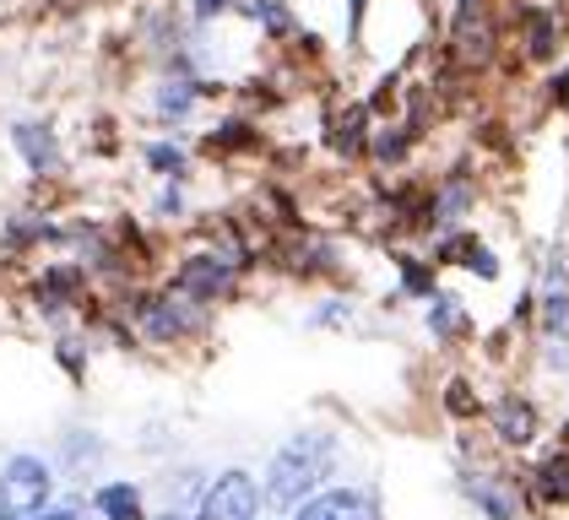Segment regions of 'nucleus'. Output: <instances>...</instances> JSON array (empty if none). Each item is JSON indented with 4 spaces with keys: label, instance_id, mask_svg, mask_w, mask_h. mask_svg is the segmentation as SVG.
<instances>
[{
    "label": "nucleus",
    "instance_id": "f257e3e1",
    "mask_svg": "<svg viewBox=\"0 0 569 520\" xmlns=\"http://www.w3.org/2000/svg\"><path fill=\"white\" fill-rule=\"evenodd\" d=\"M103 303H114V309L131 320L136 342L163 347V352L201 342V337H212V326H218V309H207V303H196L190 293L169 288L163 277H158V282H136V288H126V293H114V299H103Z\"/></svg>",
    "mask_w": 569,
    "mask_h": 520
},
{
    "label": "nucleus",
    "instance_id": "f03ea898",
    "mask_svg": "<svg viewBox=\"0 0 569 520\" xmlns=\"http://www.w3.org/2000/svg\"><path fill=\"white\" fill-rule=\"evenodd\" d=\"M337 433L331 429H299L288 433L277 450H271V461L261 467V504L266 510H299L305 499L315 493H326V482L337 472Z\"/></svg>",
    "mask_w": 569,
    "mask_h": 520
},
{
    "label": "nucleus",
    "instance_id": "7ed1b4c3",
    "mask_svg": "<svg viewBox=\"0 0 569 520\" xmlns=\"http://www.w3.org/2000/svg\"><path fill=\"white\" fill-rule=\"evenodd\" d=\"M60 499V467L44 450H11L0 456V510L11 520L39 516L44 504Z\"/></svg>",
    "mask_w": 569,
    "mask_h": 520
},
{
    "label": "nucleus",
    "instance_id": "20e7f679",
    "mask_svg": "<svg viewBox=\"0 0 569 520\" xmlns=\"http://www.w3.org/2000/svg\"><path fill=\"white\" fill-rule=\"evenodd\" d=\"M190 520H261V477L250 467H222L212 472V488Z\"/></svg>",
    "mask_w": 569,
    "mask_h": 520
},
{
    "label": "nucleus",
    "instance_id": "39448f33",
    "mask_svg": "<svg viewBox=\"0 0 569 520\" xmlns=\"http://www.w3.org/2000/svg\"><path fill=\"white\" fill-rule=\"evenodd\" d=\"M207 488H212V467H201V461H169V467H158L152 477V488H147V499L158 493V510L163 516H196L201 510V499H207Z\"/></svg>",
    "mask_w": 569,
    "mask_h": 520
},
{
    "label": "nucleus",
    "instance_id": "423d86ee",
    "mask_svg": "<svg viewBox=\"0 0 569 520\" xmlns=\"http://www.w3.org/2000/svg\"><path fill=\"white\" fill-rule=\"evenodd\" d=\"M54 467L71 482H98V467H109V439L92 429V423H66L60 429V450H54Z\"/></svg>",
    "mask_w": 569,
    "mask_h": 520
},
{
    "label": "nucleus",
    "instance_id": "0eeeda50",
    "mask_svg": "<svg viewBox=\"0 0 569 520\" xmlns=\"http://www.w3.org/2000/svg\"><path fill=\"white\" fill-rule=\"evenodd\" d=\"M88 516L92 520H147L152 516L147 482H136V477H98L88 488Z\"/></svg>",
    "mask_w": 569,
    "mask_h": 520
},
{
    "label": "nucleus",
    "instance_id": "6e6552de",
    "mask_svg": "<svg viewBox=\"0 0 569 520\" xmlns=\"http://www.w3.org/2000/svg\"><path fill=\"white\" fill-rule=\"evenodd\" d=\"M11 147H17L22 169L33 173V179H54V173L66 169V147H60V136H54L49 120H17L11 126Z\"/></svg>",
    "mask_w": 569,
    "mask_h": 520
},
{
    "label": "nucleus",
    "instance_id": "1a4fd4ad",
    "mask_svg": "<svg viewBox=\"0 0 569 520\" xmlns=\"http://www.w3.org/2000/svg\"><path fill=\"white\" fill-rule=\"evenodd\" d=\"M282 520H380V516H375V499L369 493H358V488H326V493L305 499L299 510H288Z\"/></svg>",
    "mask_w": 569,
    "mask_h": 520
},
{
    "label": "nucleus",
    "instance_id": "9d476101",
    "mask_svg": "<svg viewBox=\"0 0 569 520\" xmlns=\"http://www.w3.org/2000/svg\"><path fill=\"white\" fill-rule=\"evenodd\" d=\"M488 423H493V439L505 444V450H526V444H537V407L526 401V396H499L493 407H488Z\"/></svg>",
    "mask_w": 569,
    "mask_h": 520
},
{
    "label": "nucleus",
    "instance_id": "9b49d317",
    "mask_svg": "<svg viewBox=\"0 0 569 520\" xmlns=\"http://www.w3.org/2000/svg\"><path fill=\"white\" fill-rule=\"evenodd\" d=\"M439 266H461V271H478L482 282H493L499 277V256L482 244L478 233H445L439 239V250H435Z\"/></svg>",
    "mask_w": 569,
    "mask_h": 520
},
{
    "label": "nucleus",
    "instance_id": "f8f14e48",
    "mask_svg": "<svg viewBox=\"0 0 569 520\" xmlns=\"http://www.w3.org/2000/svg\"><path fill=\"white\" fill-rule=\"evenodd\" d=\"M526 493H531V504H548V510L569 504V450H553V456H542V461L531 467V482H526Z\"/></svg>",
    "mask_w": 569,
    "mask_h": 520
},
{
    "label": "nucleus",
    "instance_id": "ddd939ff",
    "mask_svg": "<svg viewBox=\"0 0 569 520\" xmlns=\"http://www.w3.org/2000/svg\"><path fill=\"white\" fill-rule=\"evenodd\" d=\"M429 337L445 342V347H456V342L472 337V314H467V303L456 299V293H445V288L429 299Z\"/></svg>",
    "mask_w": 569,
    "mask_h": 520
},
{
    "label": "nucleus",
    "instance_id": "4468645a",
    "mask_svg": "<svg viewBox=\"0 0 569 520\" xmlns=\"http://www.w3.org/2000/svg\"><path fill=\"white\" fill-rule=\"evenodd\" d=\"M147 169L158 173V179H174V184H184L190 179V152L179 147V141H147Z\"/></svg>",
    "mask_w": 569,
    "mask_h": 520
},
{
    "label": "nucleus",
    "instance_id": "2eb2a0df",
    "mask_svg": "<svg viewBox=\"0 0 569 520\" xmlns=\"http://www.w3.org/2000/svg\"><path fill=\"white\" fill-rule=\"evenodd\" d=\"M396 277H401V293L407 299H435L439 293V277H435V260H412V256H401L396 260Z\"/></svg>",
    "mask_w": 569,
    "mask_h": 520
},
{
    "label": "nucleus",
    "instance_id": "dca6fc26",
    "mask_svg": "<svg viewBox=\"0 0 569 520\" xmlns=\"http://www.w3.org/2000/svg\"><path fill=\"white\" fill-rule=\"evenodd\" d=\"M445 412H450V418H478V390L467 386V374H456V380L445 386Z\"/></svg>",
    "mask_w": 569,
    "mask_h": 520
},
{
    "label": "nucleus",
    "instance_id": "f3484780",
    "mask_svg": "<svg viewBox=\"0 0 569 520\" xmlns=\"http://www.w3.org/2000/svg\"><path fill=\"white\" fill-rule=\"evenodd\" d=\"M250 136L256 130L244 126V120H228V126H218L207 136V152H239V147H250Z\"/></svg>",
    "mask_w": 569,
    "mask_h": 520
},
{
    "label": "nucleus",
    "instance_id": "a211bd4d",
    "mask_svg": "<svg viewBox=\"0 0 569 520\" xmlns=\"http://www.w3.org/2000/svg\"><path fill=\"white\" fill-rule=\"evenodd\" d=\"M363 120H369L363 109H348V114L337 120V130H331V141H337V152H358V147H363Z\"/></svg>",
    "mask_w": 569,
    "mask_h": 520
},
{
    "label": "nucleus",
    "instance_id": "6ab92c4d",
    "mask_svg": "<svg viewBox=\"0 0 569 520\" xmlns=\"http://www.w3.org/2000/svg\"><path fill=\"white\" fill-rule=\"evenodd\" d=\"M526 49H531L537 60H548V54H553V17H542V11L531 17V39H526Z\"/></svg>",
    "mask_w": 569,
    "mask_h": 520
},
{
    "label": "nucleus",
    "instance_id": "aec40b11",
    "mask_svg": "<svg viewBox=\"0 0 569 520\" xmlns=\"http://www.w3.org/2000/svg\"><path fill=\"white\" fill-rule=\"evenodd\" d=\"M233 0H196V22H212V17H222Z\"/></svg>",
    "mask_w": 569,
    "mask_h": 520
},
{
    "label": "nucleus",
    "instance_id": "412c9836",
    "mask_svg": "<svg viewBox=\"0 0 569 520\" xmlns=\"http://www.w3.org/2000/svg\"><path fill=\"white\" fill-rule=\"evenodd\" d=\"M553 98H559V103H569V71H559V77H553Z\"/></svg>",
    "mask_w": 569,
    "mask_h": 520
},
{
    "label": "nucleus",
    "instance_id": "4be33fe9",
    "mask_svg": "<svg viewBox=\"0 0 569 520\" xmlns=\"http://www.w3.org/2000/svg\"><path fill=\"white\" fill-rule=\"evenodd\" d=\"M147 520H184V516H163V510H152V516H147Z\"/></svg>",
    "mask_w": 569,
    "mask_h": 520
},
{
    "label": "nucleus",
    "instance_id": "5701e85b",
    "mask_svg": "<svg viewBox=\"0 0 569 520\" xmlns=\"http://www.w3.org/2000/svg\"><path fill=\"white\" fill-rule=\"evenodd\" d=\"M0 520H11V516H6V510H0Z\"/></svg>",
    "mask_w": 569,
    "mask_h": 520
},
{
    "label": "nucleus",
    "instance_id": "b1692460",
    "mask_svg": "<svg viewBox=\"0 0 569 520\" xmlns=\"http://www.w3.org/2000/svg\"><path fill=\"white\" fill-rule=\"evenodd\" d=\"M261 520H271V516H261Z\"/></svg>",
    "mask_w": 569,
    "mask_h": 520
}]
</instances>
